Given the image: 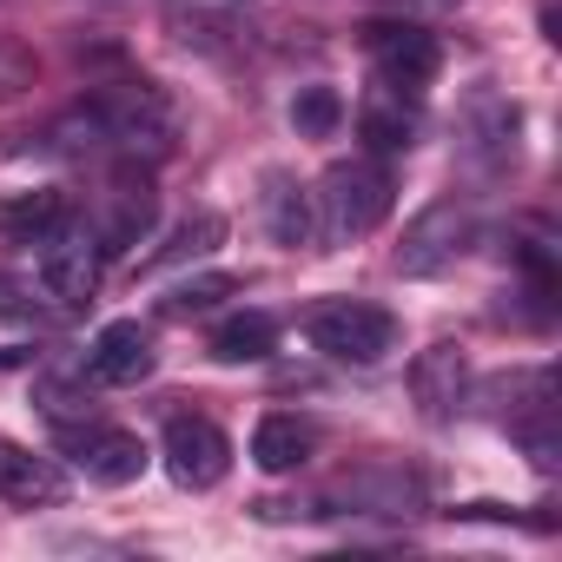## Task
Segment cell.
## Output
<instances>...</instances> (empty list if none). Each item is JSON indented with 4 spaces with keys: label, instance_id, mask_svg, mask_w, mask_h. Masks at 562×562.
<instances>
[{
    "label": "cell",
    "instance_id": "obj_11",
    "mask_svg": "<svg viewBox=\"0 0 562 562\" xmlns=\"http://www.w3.org/2000/svg\"><path fill=\"white\" fill-rule=\"evenodd\" d=\"M463 133H470V159H476L483 172H503V166L516 159L522 113H516V100H503V93H470V106H463Z\"/></svg>",
    "mask_w": 562,
    "mask_h": 562
},
{
    "label": "cell",
    "instance_id": "obj_22",
    "mask_svg": "<svg viewBox=\"0 0 562 562\" xmlns=\"http://www.w3.org/2000/svg\"><path fill=\"white\" fill-rule=\"evenodd\" d=\"M21 87H34V54L14 47V41H0V100L21 93Z\"/></svg>",
    "mask_w": 562,
    "mask_h": 562
},
{
    "label": "cell",
    "instance_id": "obj_16",
    "mask_svg": "<svg viewBox=\"0 0 562 562\" xmlns=\"http://www.w3.org/2000/svg\"><path fill=\"white\" fill-rule=\"evenodd\" d=\"M358 139L371 146V159H384V153H411V146H417V93L378 87V93L358 106Z\"/></svg>",
    "mask_w": 562,
    "mask_h": 562
},
{
    "label": "cell",
    "instance_id": "obj_8",
    "mask_svg": "<svg viewBox=\"0 0 562 562\" xmlns=\"http://www.w3.org/2000/svg\"><path fill=\"white\" fill-rule=\"evenodd\" d=\"M463 245H470V205L463 199H430L397 238V271L404 278H437Z\"/></svg>",
    "mask_w": 562,
    "mask_h": 562
},
{
    "label": "cell",
    "instance_id": "obj_5",
    "mask_svg": "<svg viewBox=\"0 0 562 562\" xmlns=\"http://www.w3.org/2000/svg\"><path fill=\"white\" fill-rule=\"evenodd\" d=\"M100 278H106V251H100L93 225L74 218V225H60V232L41 245V292H47L54 305H67V312L93 305Z\"/></svg>",
    "mask_w": 562,
    "mask_h": 562
},
{
    "label": "cell",
    "instance_id": "obj_20",
    "mask_svg": "<svg viewBox=\"0 0 562 562\" xmlns=\"http://www.w3.org/2000/svg\"><path fill=\"white\" fill-rule=\"evenodd\" d=\"M232 292H238L232 271H199V278H186V285H172V292L159 299V318H166V325L205 318V312H218V299H232Z\"/></svg>",
    "mask_w": 562,
    "mask_h": 562
},
{
    "label": "cell",
    "instance_id": "obj_19",
    "mask_svg": "<svg viewBox=\"0 0 562 562\" xmlns=\"http://www.w3.org/2000/svg\"><path fill=\"white\" fill-rule=\"evenodd\" d=\"M218 245H225V218H218V212H192V218H179V225L166 232V245L146 251L133 271H139V278H159V271H172V265H186V258L218 251Z\"/></svg>",
    "mask_w": 562,
    "mask_h": 562
},
{
    "label": "cell",
    "instance_id": "obj_2",
    "mask_svg": "<svg viewBox=\"0 0 562 562\" xmlns=\"http://www.w3.org/2000/svg\"><path fill=\"white\" fill-rule=\"evenodd\" d=\"M312 212H318V238L325 245H358L384 225L391 212V172L384 159H338L325 166L318 192H312Z\"/></svg>",
    "mask_w": 562,
    "mask_h": 562
},
{
    "label": "cell",
    "instance_id": "obj_10",
    "mask_svg": "<svg viewBox=\"0 0 562 562\" xmlns=\"http://www.w3.org/2000/svg\"><path fill=\"white\" fill-rule=\"evenodd\" d=\"M463 391H470V358L463 345H430L417 364H411V397L424 404L430 424H450L463 411Z\"/></svg>",
    "mask_w": 562,
    "mask_h": 562
},
{
    "label": "cell",
    "instance_id": "obj_1",
    "mask_svg": "<svg viewBox=\"0 0 562 562\" xmlns=\"http://www.w3.org/2000/svg\"><path fill=\"white\" fill-rule=\"evenodd\" d=\"M80 113H87L93 139L126 153V159H139V153L166 159L179 146V106H172V93L159 80H106V87H93L80 100Z\"/></svg>",
    "mask_w": 562,
    "mask_h": 562
},
{
    "label": "cell",
    "instance_id": "obj_7",
    "mask_svg": "<svg viewBox=\"0 0 562 562\" xmlns=\"http://www.w3.org/2000/svg\"><path fill=\"white\" fill-rule=\"evenodd\" d=\"M159 457H166V476H172L179 490H218L225 470H232V437H225L212 417L179 411V417H166V430H159Z\"/></svg>",
    "mask_w": 562,
    "mask_h": 562
},
{
    "label": "cell",
    "instance_id": "obj_6",
    "mask_svg": "<svg viewBox=\"0 0 562 562\" xmlns=\"http://www.w3.org/2000/svg\"><path fill=\"white\" fill-rule=\"evenodd\" d=\"M364 54L378 67V87H397V93H424L443 67V47L430 27L417 21H371L364 27Z\"/></svg>",
    "mask_w": 562,
    "mask_h": 562
},
{
    "label": "cell",
    "instance_id": "obj_17",
    "mask_svg": "<svg viewBox=\"0 0 562 562\" xmlns=\"http://www.w3.org/2000/svg\"><path fill=\"white\" fill-rule=\"evenodd\" d=\"M265 232H271V245H285V251H299V245L318 238L312 192L292 172H265Z\"/></svg>",
    "mask_w": 562,
    "mask_h": 562
},
{
    "label": "cell",
    "instance_id": "obj_12",
    "mask_svg": "<svg viewBox=\"0 0 562 562\" xmlns=\"http://www.w3.org/2000/svg\"><path fill=\"white\" fill-rule=\"evenodd\" d=\"M67 496V476L54 457H34L27 443L0 437V503H21V509H47Z\"/></svg>",
    "mask_w": 562,
    "mask_h": 562
},
{
    "label": "cell",
    "instance_id": "obj_23",
    "mask_svg": "<svg viewBox=\"0 0 562 562\" xmlns=\"http://www.w3.org/2000/svg\"><path fill=\"white\" fill-rule=\"evenodd\" d=\"M34 285H27V278H14V271H0V325H8V318H34Z\"/></svg>",
    "mask_w": 562,
    "mask_h": 562
},
{
    "label": "cell",
    "instance_id": "obj_3",
    "mask_svg": "<svg viewBox=\"0 0 562 562\" xmlns=\"http://www.w3.org/2000/svg\"><path fill=\"white\" fill-rule=\"evenodd\" d=\"M305 338H312V351H325L331 364H358V371H371V364H384L391 351H397V318L384 312V305H358V299H331V305H318L312 312V325H305Z\"/></svg>",
    "mask_w": 562,
    "mask_h": 562
},
{
    "label": "cell",
    "instance_id": "obj_4",
    "mask_svg": "<svg viewBox=\"0 0 562 562\" xmlns=\"http://www.w3.org/2000/svg\"><path fill=\"white\" fill-rule=\"evenodd\" d=\"M54 443L74 470H87L93 483L106 490H126L146 476V443L120 424H100V417H54Z\"/></svg>",
    "mask_w": 562,
    "mask_h": 562
},
{
    "label": "cell",
    "instance_id": "obj_13",
    "mask_svg": "<svg viewBox=\"0 0 562 562\" xmlns=\"http://www.w3.org/2000/svg\"><path fill=\"white\" fill-rule=\"evenodd\" d=\"M312 450H318V424H305V417H292V411H265L258 430H251V463H258L265 476L305 470Z\"/></svg>",
    "mask_w": 562,
    "mask_h": 562
},
{
    "label": "cell",
    "instance_id": "obj_18",
    "mask_svg": "<svg viewBox=\"0 0 562 562\" xmlns=\"http://www.w3.org/2000/svg\"><path fill=\"white\" fill-rule=\"evenodd\" d=\"M205 351H212L218 364H265V358L278 351V318H271V312H232V318L212 325Z\"/></svg>",
    "mask_w": 562,
    "mask_h": 562
},
{
    "label": "cell",
    "instance_id": "obj_14",
    "mask_svg": "<svg viewBox=\"0 0 562 562\" xmlns=\"http://www.w3.org/2000/svg\"><path fill=\"white\" fill-rule=\"evenodd\" d=\"M153 212H159V192H153V179H146L139 166H126V172L113 179V212H106V225L93 232V238H100V251L113 258V251L139 245V238L153 232Z\"/></svg>",
    "mask_w": 562,
    "mask_h": 562
},
{
    "label": "cell",
    "instance_id": "obj_21",
    "mask_svg": "<svg viewBox=\"0 0 562 562\" xmlns=\"http://www.w3.org/2000/svg\"><path fill=\"white\" fill-rule=\"evenodd\" d=\"M292 126H299L305 139H331V133L345 126V100H338V87H299V100H292Z\"/></svg>",
    "mask_w": 562,
    "mask_h": 562
},
{
    "label": "cell",
    "instance_id": "obj_15",
    "mask_svg": "<svg viewBox=\"0 0 562 562\" xmlns=\"http://www.w3.org/2000/svg\"><path fill=\"white\" fill-rule=\"evenodd\" d=\"M60 225H74V199L60 186H34V192L0 199V238H14V245H47Z\"/></svg>",
    "mask_w": 562,
    "mask_h": 562
},
{
    "label": "cell",
    "instance_id": "obj_9",
    "mask_svg": "<svg viewBox=\"0 0 562 562\" xmlns=\"http://www.w3.org/2000/svg\"><path fill=\"white\" fill-rule=\"evenodd\" d=\"M159 371V351H153V331L139 325V318H113V325H100L93 331V345H87V378L93 384H146Z\"/></svg>",
    "mask_w": 562,
    "mask_h": 562
}]
</instances>
